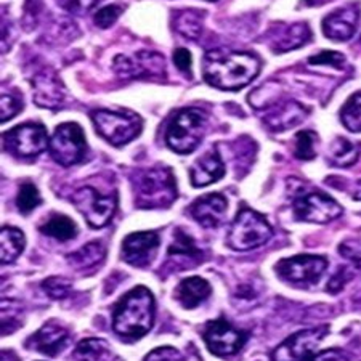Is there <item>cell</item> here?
<instances>
[{"label": "cell", "mask_w": 361, "mask_h": 361, "mask_svg": "<svg viewBox=\"0 0 361 361\" xmlns=\"http://www.w3.org/2000/svg\"><path fill=\"white\" fill-rule=\"evenodd\" d=\"M2 361H20L11 350H2Z\"/></svg>", "instance_id": "44"}, {"label": "cell", "mask_w": 361, "mask_h": 361, "mask_svg": "<svg viewBox=\"0 0 361 361\" xmlns=\"http://www.w3.org/2000/svg\"><path fill=\"white\" fill-rule=\"evenodd\" d=\"M113 68L122 79H143L149 75H164L166 61L156 51H137L133 55L116 56Z\"/></svg>", "instance_id": "12"}, {"label": "cell", "mask_w": 361, "mask_h": 361, "mask_svg": "<svg viewBox=\"0 0 361 361\" xmlns=\"http://www.w3.org/2000/svg\"><path fill=\"white\" fill-rule=\"evenodd\" d=\"M69 343V333L55 322L45 323L31 339H27V345L34 350L47 355V357H56L58 353L65 350Z\"/></svg>", "instance_id": "18"}, {"label": "cell", "mask_w": 361, "mask_h": 361, "mask_svg": "<svg viewBox=\"0 0 361 361\" xmlns=\"http://www.w3.org/2000/svg\"><path fill=\"white\" fill-rule=\"evenodd\" d=\"M294 214L299 220L312 224H329L342 215L341 204L322 191L300 193L294 201Z\"/></svg>", "instance_id": "10"}, {"label": "cell", "mask_w": 361, "mask_h": 361, "mask_svg": "<svg viewBox=\"0 0 361 361\" xmlns=\"http://www.w3.org/2000/svg\"><path fill=\"white\" fill-rule=\"evenodd\" d=\"M154 324V297L149 289L138 286L119 300L113 315L116 334L137 341L148 334Z\"/></svg>", "instance_id": "2"}, {"label": "cell", "mask_w": 361, "mask_h": 361, "mask_svg": "<svg viewBox=\"0 0 361 361\" xmlns=\"http://www.w3.org/2000/svg\"><path fill=\"white\" fill-rule=\"evenodd\" d=\"M276 273L289 283L313 284L328 269V260L319 255H295L276 264Z\"/></svg>", "instance_id": "13"}, {"label": "cell", "mask_w": 361, "mask_h": 361, "mask_svg": "<svg viewBox=\"0 0 361 361\" xmlns=\"http://www.w3.org/2000/svg\"><path fill=\"white\" fill-rule=\"evenodd\" d=\"M312 39V32L305 23H294V25L273 29L271 49L276 54L299 49Z\"/></svg>", "instance_id": "22"}, {"label": "cell", "mask_w": 361, "mask_h": 361, "mask_svg": "<svg viewBox=\"0 0 361 361\" xmlns=\"http://www.w3.org/2000/svg\"><path fill=\"white\" fill-rule=\"evenodd\" d=\"M209 295H211V286L206 279L200 276L183 279L176 289V299L180 302V305L188 310L201 305L204 300L209 299Z\"/></svg>", "instance_id": "23"}, {"label": "cell", "mask_w": 361, "mask_h": 361, "mask_svg": "<svg viewBox=\"0 0 361 361\" xmlns=\"http://www.w3.org/2000/svg\"><path fill=\"white\" fill-rule=\"evenodd\" d=\"M137 204L143 209L169 207L177 197L176 178L167 167H151L133 177Z\"/></svg>", "instance_id": "3"}, {"label": "cell", "mask_w": 361, "mask_h": 361, "mask_svg": "<svg viewBox=\"0 0 361 361\" xmlns=\"http://www.w3.org/2000/svg\"><path fill=\"white\" fill-rule=\"evenodd\" d=\"M271 236L273 228L264 215L243 207L231 225L228 244L235 250H252L269 243Z\"/></svg>", "instance_id": "5"}, {"label": "cell", "mask_w": 361, "mask_h": 361, "mask_svg": "<svg viewBox=\"0 0 361 361\" xmlns=\"http://www.w3.org/2000/svg\"><path fill=\"white\" fill-rule=\"evenodd\" d=\"M173 63H176V66L180 69L182 73H190L191 69V55L188 50L185 49H177L176 54H173Z\"/></svg>", "instance_id": "43"}, {"label": "cell", "mask_w": 361, "mask_h": 361, "mask_svg": "<svg viewBox=\"0 0 361 361\" xmlns=\"http://www.w3.org/2000/svg\"><path fill=\"white\" fill-rule=\"evenodd\" d=\"M308 5H322L324 2H331V0H305Z\"/></svg>", "instance_id": "46"}, {"label": "cell", "mask_w": 361, "mask_h": 361, "mask_svg": "<svg viewBox=\"0 0 361 361\" xmlns=\"http://www.w3.org/2000/svg\"><path fill=\"white\" fill-rule=\"evenodd\" d=\"M352 276H353L352 271L348 273L347 269H341L333 276V279H331V281H329L328 290H329V293H339V290L348 283V279H352Z\"/></svg>", "instance_id": "41"}, {"label": "cell", "mask_w": 361, "mask_h": 361, "mask_svg": "<svg viewBox=\"0 0 361 361\" xmlns=\"http://www.w3.org/2000/svg\"><path fill=\"white\" fill-rule=\"evenodd\" d=\"M92 121L100 135L114 147H124L142 132L143 121L137 114H122L106 109L92 113Z\"/></svg>", "instance_id": "6"}, {"label": "cell", "mask_w": 361, "mask_h": 361, "mask_svg": "<svg viewBox=\"0 0 361 361\" xmlns=\"http://www.w3.org/2000/svg\"><path fill=\"white\" fill-rule=\"evenodd\" d=\"M305 361H348V357L339 348H331V350L318 353L315 357L307 358Z\"/></svg>", "instance_id": "42"}, {"label": "cell", "mask_w": 361, "mask_h": 361, "mask_svg": "<svg viewBox=\"0 0 361 361\" xmlns=\"http://www.w3.org/2000/svg\"><path fill=\"white\" fill-rule=\"evenodd\" d=\"M308 109L302 106L300 103L297 102H281L275 103V108H273V113L267 116L265 122L267 126L270 127L271 130L281 132L293 129V127L299 126L302 121L307 118Z\"/></svg>", "instance_id": "20"}, {"label": "cell", "mask_w": 361, "mask_h": 361, "mask_svg": "<svg viewBox=\"0 0 361 361\" xmlns=\"http://www.w3.org/2000/svg\"><path fill=\"white\" fill-rule=\"evenodd\" d=\"M260 71V60L249 51L215 49L204 55L202 73L207 84L220 90H240Z\"/></svg>", "instance_id": "1"}, {"label": "cell", "mask_w": 361, "mask_h": 361, "mask_svg": "<svg viewBox=\"0 0 361 361\" xmlns=\"http://www.w3.org/2000/svg\"><path fill=\"white\" fill-rule=\"evenodd\" d=\"M312 65H329V66H334V68H342L343 63H345V58L343 55L337 54V51H322V54H318L315 56H312L310 60Z\"/></svg>", "instance_id": "38"}, {"label": "cell", "mask_w": 361, "mask_h": 361, "mask_svg": "<svg viewBox=\"0 0 361 361\" xmlns=\"http://www.w3.org/2000/svg\"><path fill=\"white\" fill-rule=\"evenodd\" d=\"M225 173L224 161L217 153V149H214L212 153L204 154L202 158L196 161V164L191 167L190 178L191 185L196 188H202L214 182H217L219 178H222Z\"/></svg>", "instance_id": "21"}, {"label": "cell", "mask_w": 361, "mask_h": 361, "mask_svg": "<svg viewBox=\"0 0 361 361\" xmlns=\"http://www.w3.org/2000/svg\"><path fill=\"white\" fill-rule=\"evenodd\" d=\"M23 308L13 300H2V334L8 336L21 326Z\"/></svg>", "instance_id": "32"}, {"label": "cell", "mask_w": 361, "mask_h": 361, "mask_svg": "<svg viewBox=\"0 0 361 361\" xmlns=\"http://www.w3.org/2000/svg\"><path fill=\"white\" fill-rule=\"evenodd\" d=\"M49 148L56 164L63 167L79 164L87 153L85 137L80 126L75 122H66V124L58 126L50 140Z\"/></svg>", "instance_id": "8"}, {"label": "cell", "mask_w": 361, "mask_h": 361, "mask_svg": "<svg viewBox=\"0 0 361 361\" xmlns=\"http://www.w3.org/2000/svg\"><path fill=\"white\" fill-rule=\"evenodd\" d=\"M121 11L122 8L119 5H108V7H103L97 11L95 16H93V21H95L98 27H109L119 18Z\"/></svg>", "instance_id": "36"}, {"label": "cell", "mask_w": 361, "mask_h": 361, "mask_svg": "<svg viewBox=\"0 0 361 361\" xmlns=\"http://www.w3.org/2000/svg\"><path fill=\"white\" fill-rule=\"evenodd\" d=\"M207 116L197 108H185L169 122L166 142L178 154H188L197 148L206 132Z\"/></svg>", "instance_id": "4"}, {"label": "cell", "mask_w": 361, "mask_h": 361, "mask_svg": "<svg viewBox=\"0 0 361 361\" xmlns=\"http://www.w3.org/2000/svg\"><path fill=\"white\" fill-rule=\"evenodd\" d=\"M202 336L209 350L217 357H230V355L238 353L249 337L247 333L236 329L225 319L209 322L204 328Z\"/></svg>", "instance_id": "11"}, {"label": "cell", "mask_w": 361, "mask_h": 361, "mask_svg": "<svg viewBox=\"0 0 361 361\" xmlns=\"http://www.w3.org/2000/svg\"><path fill=\"white\" fill-rule=\"evenodd\" d=\"M169 255H171V257L202 260V252L196 247L193 238L186 235V233L182 230H177L176 240H173L171 247H169Z\"/></svg>", "instance_id": "30"}, {"label": "cell", "mask_w": 361, "mask_h": 361, "mask_svg": "<svg viewBox=\"0 0 361 361\" xmlns=\"http://www.w3.org/2000/svg\"><path fill=\"white\" fill-rule=\"evenodd\" d=\"M360 18V10L357 4L347 5L339 10L333 11V13L326 16L323 20V32L328 39L339 40H348L357 29Z\"/></svg>", "instance_id": "17"}, {"label": "cell", "mask_w": 361, "mask_h": 361, "mask_svg": "<svg viewBox=\"0 0 361 361\" xmlns=\"http://www.w3.org/2000/svg\"><path fill=\"white\" fill-rule=\"evenodd\" d=\"M341 119L350 132H361V92L355 93L345 103L341 111Z\"/></svg>", "instance_id": "31"}, {"label": "cell", "mask_w": 361, "mask_h": 361, "mask_svg": "<svg viewBox=\"0 0 361 361\" xmlns=\"http://www.w3.org/2000/svg\"><path fill=\"white\" fill-rule=\"evenodd\" d=\"M42 202V197L39 195V190L32 183H23L20 186L18 196H16V206L21 214H29Z\"/></svg>", "instance_id": "34"}, {"label": "cell", "mask_w": 361, "mask_h": 361, "mask_svg": "<svg viewBox=\"0 0 361 361\" xmlns=\"http://www.w3.org/2000/svg\"><path fill=\"white\" fill-rule=\"evenodd\" d=\"M226 207H228L226 197L224 195L212 193L196 200L190 212L196 222L201 224L204 228H217L222 224Z\"/></svg>", "instance_id": "19"}, {"label": "cell", "mask_w": 361, "mask_h": 361, "mask_svg": "<svg viewBox=\"0 0 361 361\" xmlns=\"http://www.w3.org/2000/svg\"><path fill=\"white\" fill-rule=\"evenodd\" d=\"M328 333L326 326L295 333L273 350L271 361H305L317 350L318 343Z\"/></svg>", "instance_id": "14"}, {"label": "cell", "mask_w": 361, "mask_h": 361, "mask_svg": "<svg viewBox=\"0 0 361 361\" xmlns=\"http://www.w3.org/2000/svg\"><path fill=\"white\" fill-rule=\"evenodd\" d=\"M104 255H106V249L102 243H89L82 246L80 249L75 250V252L68 255V262L71 264L74 269L78 270H85V269H93L98 264H102Z\"/></svg>", "instance_id": "24"}, {"label": "cell", "mask_w": 361, "mask_h": 361, "mask_svg": "<svg viewBox=\"0 0 361 361\" xmlns=\"http://www.w3.org/2000/svg\"><path fill=\"white\" fill-rule=\"evenodd\" d=\"M61 7L73 15H84L87 11H90L98 0H60Z\"/></svg>", "instance_id": "39"}, {"label": "cell", "mask_w": 361, "mask_h": 361, "mask_svg": "<svg viewBox=\"0 0 361 361\" xmlns=\"http://www.w3.org/2000/svg\"><path fill=\"white\" fill-rule=\"evenodd\" d=\"M202 11L196 10H183L177 11L173 16V27L177 29V32L182 34L186 39L193 40L200 37L202 31Z\"/></svg>", "instance_id": "28"}, {"label": "cell", "mask_w": 361, "mask_h": 361, "mask_svg": "<svg viewBox=\"0 0 361 361\" xmlns=\"http://www.w3.org/2000/svg\"><path fill=\"white\" fill-rule=\"evenodd\" d=\"M71 201L92 228H102L108 225L118 207V195L114 191L113 193H100L93 186H84L75 191Z\"/></svg>", "instance_id": "7"}, {"label": "cell", "mask_w": 361, "mask_h": 361, "mask_svg": "<svg viewBox=\"0 0 361 361\" xmlns=\"http://www.w3.org/2000/svg\"><path fill=\"white\" fill-rule=\"evenodd\" d=\"M2 140L5 149L18 158H36L50 143L45 127L36 122H27L5 132Z\"/></svg>", "instance_id": "9"}, {"label": "cell", "mask_w": 361, "mask_h": 361, "mask_svg": "<svg viewBox=\"0 0 361 361\" xmlns=\"http://www.w3.org/2000/svg\"><path fill=\"white\" fill-rule=\"evenodd\" d=\"M21 106L23 103L18 100V98H15L13 95H2V118H0V121L2 122L10 121L13 116H16L21 111Z\"/></svg>", "instance_id": "40"}, {"label": "cell", "mask_w": 361, "mask_h": 361, "mask_svg": "<svg viewBox=\"0 0 361 361\" xmlns=\"http://www.w3.org/2000/svg\"><path fill=\"white\" fill-rule=\"evenodd\" d=\"M159 249V236L154 231H138L126 236L122 241L121 255L127 264L145 269L154 260Z\"/></svg>", "instance_id": "15"}, {"label": "cell", "mask_w": 361, "mask_h": 361, "mask_svg": "<svg viewBox=\"0 0 361 361\" xmlns=\"http://www.w3.org/2000/svg\"><path fill=\"white\" fill-rule=\"evenodd\" d=\"M207 2H209V0H207ZM211 2H215V0H211Z\"/></svg>", "instance_id": "47"}, {"label": "cell", "mask_w": 361, "mask_h": 361, "mask_svg": "<svg viewBox=\"0 0 361 361\" xmlns=\"http://www.w3.org/2000/svg\"><path fill=\"white\" fill-rule=\"evenodd\" d=\"M75 361H113V352L102 339H85L75 347Z\"/></svg>", "instance_id": "26"}, {"label": "cell", "mask_w": 361, "mask_h": 361, "mask_svg": "<svg viewBox=\"0 0 361 361\" xmlns=\"http://www.w3.org/2000/svg\"><path fill=\"white\" fill-rule=\"evenodd\" d=\"M40 231L56 241H69L78 236V225L71 219L66 217V215L54 214L40 226Z\"/></svg>", "instance_id": "25"}, {"label": "cell", "mask_w": 361, "mask_h": 361, "mask_svg": "<svg viewBox=\"0 0 361 361\" xmlns=\"http://www.w3.org/2000/svg\"><path fill=\"white\" fill-rule=\"evenodd\" d=\"M358 156H360V148L352 142H348L347 138L339 137L337 140H334L333 145H331L329 159H331V164L336 167H342V169L350 167L358 161Z\"/></svg>", "instance_id": "27"}, {"label": "cell", "mask_w": 361, "mask_h": 361, "mask_svg": "<svg viewBox=\"0 0 361 361\" xmlns=\"http://www.w3.org/2000/svg\"><path fill=\"white\" fill-rule=\"evenodd\" d=\"M0 240H2V252H0L2 264H11L16 257H20L23 249H25V235L18 228L4 226Z\"/></svg>", "instance_id": "29"}, {"label": "cell", "mask_w": 361, "mask_h": 361, "mask_svg": "<svg viewBox=\"0 0 361 361\" xmlns=\"http://www.w3.org/2000/svg\"><path fill=\"white\" fill-rule=\"evenodd\" d=\"M34 100L42 108L56 109L61 106L63 98H65V87H63L60 78L50 68H44L34 75L32 80Z\"/></svg>", "instance_id": "16"}, {"label": "cell", "mask_w": 361, "mask_h": 361, "mask_svg": "<svg viewBox=\"0 0 361 361\" xmlns=\"http://www.w3.org/2000/svg\"><path fill=\"white\" fill-rule=\"evenodd\" d=\"M353 197H355V200H357V201H361V182L357 185V190H355Z\"/></svg>", "instance_id": "45"}, {"label": "cell", "mask_w": 361, "mask_h": 361, "mask_svg": "<svg viewBox=\"0 0 361 361\" xmlns=\"http://www.w3.org/2000/svg\"><path fill=\"white\" fill-rule=\"evenodd\" d=\"M317 133L312 130H300L295 135L294 153L302 161H310L317 156Z\"/></svg>", "instance_id": "33"}, {"label": "cell", "mask_w": 361, "mask_h": 361, "mask_svg": "<svg viewBox=\"0 0 361 361\" xmlns=\"http://www.w3.org/2000/svg\"><path fill=\"white\" fill-rule=\"evenodd\" d=\"M42 289L45 290V294L51 297V299H65V297L71 293V283L68 281L66 278L61 276H51L47 278L42 283Z\"/></svg>", "instance_id": "35"}, {"label": "cell", "mask_w": 361, "mask_h": 361, "mask_svg": "<svg viewBox=\"0 0 361 361\" xmlns=\"http://www.w3.org/2000/svg\"><path fill=\"white\" fill-rule=\"evenodd\" d=\"M143 361H183L182 353L173 347H159L147 355Z\"/></svg>", "instance_id": "37"}]
</instances>
